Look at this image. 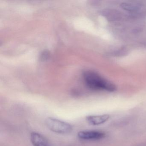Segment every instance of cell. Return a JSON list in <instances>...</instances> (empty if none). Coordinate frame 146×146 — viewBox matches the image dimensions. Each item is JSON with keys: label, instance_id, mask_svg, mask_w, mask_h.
Masks as SVG:
<instances>
[{"label": "cell", "instance_id": "obj_1", "mask_svg": "<svg viewBox=\"0 0 146 146\" xmlns=\"http://www.w3.org/2000/svg\"><path fill=\"white\" fill-rule=\"evenodd\" d=\"M84 78L87 85L92 89L113 92L116 87L113 84L102 78L97 73L87 71L84 73Z\"/></svg>", "mask_w": 146, "mask_h": 146}, {"label": "cell", "instance_id": "obj_2", "mask_svg": "<svg viewBox=\"0 0 146 146\" xmlns=\"http://www.w3.org/2000/svg\"><path fill=\"white\" fill-rule=\"evenodd\" d=\"M46 124L51 131L58 134H67L72 130V126L70 124L54 118H47Z\"/></svg>", "mask_w": 146, "mask_h": 146}, {"label": "cell", "instance_id": "obj_3", "mask_svg": "<svg viewBox=\"0 0 146 146\" xmlns=\"http://www.w3.org/2000/svg\"><path fill=\"white\" fill-rule=\"evenodd\" d=\"M78 138L84 140H97L102 139L105 134L97 131H82L78 133Z\"/></svg>", "mask_w": 146, "mask_h": 146}, {"label": "cell", "instance_id": "obj_4", "mask_svg": "<svg viewBox=\"0 0 146 146\" xmlns=\"http://www.w3.org/2000/svg\"><path fill=\"white\" fill-rule=\"evenodd\" d=\"M30 138L34 146H53L47 138L37 132H32Z\"/></svg>", "mask_w": 146, "mask_h": 146}, {"label": "cell", "instance_id": "obj_5", "mask_svg": "<svg viewBox=\"0 0 146 146\" xmlns=\"http://www.w3.org/2000/svg\"><path fill=\"white\" fill-rule=\"evenodd\" d=\"M110 116L108 114H103L100 115H91L86 117L87 122L92 125H96L102 124L108 120Z\"/></svg>", "mask_w": 146, "mask_h": 146}, {"label": "cell", "instance_id": "obj_6", "mask_svg": "<svg viewBox=\"0 0 146 146\" xmlns=\"http://www.w3.org/2000/svg\"><path fill=\"white\" fill-rule=\"evenodd\" d=\"M121 7L129 11H135L139 9V6L131 3H123L121 5Z\"/></svg>", "mask_w": 146, "mask_h": 146}]
</instances>
